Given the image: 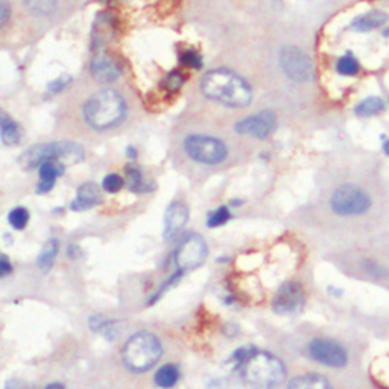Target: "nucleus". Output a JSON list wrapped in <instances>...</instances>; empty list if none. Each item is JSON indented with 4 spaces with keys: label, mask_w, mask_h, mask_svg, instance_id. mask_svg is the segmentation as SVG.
Returning a JSON list of instances; mask_svg holds the SVG:
<instances>
[{
    "label": "nucleus",
    "mask_w": 389,
    "mask_h": 389,
    "mask_svg": "<svg viewBox=\"0 0 389 389\" xmlns=\"http://www.w3.org/2000/svg\"><path fill=\"white\" fill-rule=\"evenodd\" d=\"M204 95L227 107H245L251 100V90L245 81L228 70H213L202 78Z\"/></svg>",
    "instance_id": "1"
},
{
    "label": "nucleus",
    "mask_w": 389,
    "mask_h": 389,
    "mask_svg": "<svg viewBox=\"0 0 389 389\" xmlns=\"http://www.w3.org/2000/svg\"><path fill=\"white\" fill-rule=\"evenodd\" d=\"M240 378L251 389H275L286 377V366L280 357L255 350L239 368Z\"/></svg>",
    "instance_id": "2"
},
{
    "label": "nucleus",
    "mask_w": 389,
    "mask_h": 389,
    "mask_svg": "<svg viewBox=\"0 0 389 389\" xmlns=\"http://www.w3.org/2000/svg\"><path fill=\"white\" fill-rule=\"evenodd\" d=\"M125 116V102L115 90H100L84 104V119L95 129H110Z\"/></svg>",
    "instance_id": "3"
},
{
    "label": "nucleus",
    "mask_w": 389,
    "mask_h": 389,
    "mask_svg": "<svg viewBox=\"0 0 389 389\" xmlns=\"http://www.w3.org/2000/svg\"><path fill=\"white\" fill-rule=\"evenodd\" d=\"M84 149L71 141H52L30 146L20 157V165L26 170L38 169L45 161H59L63 165H76L84 160Z\"/></svg>",
    "instance_id": "4"
},
{
    "label": "nucleus",
    "mask_w": 389,
    "mask_h": 389,
    "mask_svg": "<svg viewBox=\"0 0 389 389\" xmlns=\"http://www.w3.org/2000/svg\"><path fill=\"white\" fill-rule=\"evenodd\" d=\"M163 354L158 337L148 332L132 335L122 350V359L132 373H145L156 366Z\"/></svg>",
    "instance_id": "5"
},
{
    "label": "nucleus",
    "mask_w": 389,
    "mask_h": 389,
    "mask_svg": "<svg viewBox=\"0 0 389 389\" xmlns=\"http://www.w3.org/2000/svg\"><path fill=\"white\" fill-rule=\"evenodd\" d=\"M371 198L364 189L353 186V184H344L337 187L332 198L330 207L332 210L339 214V216H359L365 214L371 209Z\"/></svg>",
    "instance_id": "6"
},
{
    "label": "nucleus",
    "mask_w": 389,
    "mask_h": 389,
    "mask_svg": "<svg viewBox=\"0 0 389 389\" xmlns=\"http://www.w3.org/2000/svg\"><path fill=\"white\" fill-rule=\"evenodd\" d=\"M187 156L202 165H219L227 158L225 143L209 136H190L184 141Z\"/></svg>",
    "instance_id": "7"
},
{
    "label": "nucleus",
    "mask_w": 389,
    "mask_h": 389,
    "mask_svg": "<svg viewBox=\"0 0 389 389\" xmlns=\"http://www.w3.org/2000/svg\"><path fill=\"white\" fill-rule=\"evenodd\" d=\"M207 243L198 234H189L184 238L175 250V263L177 269L182 271L184 274L197 269L201 266L207 257Z\"/></svg>",
    "instance_id": "8"
},
{
    "label": "nucleus",
    "mask_w": 389,
    "mask_h": 389,
    "mask_svg": "<svg viewBox=\"0 0 389 389\" xmlns=\"http://www.w3.org/2000/svg\"><path fill=\"white\" fill-rule=\"evenodd\" d=\"M280 64L284 74L298 83H309L313 78L312 59L298 47H284L280 54Z\"/></svg>",
    "instance_id": "9"
},
{
    "label": "nucleus",
    "mask_w": 389,
    "mask_h": 389,
    "mask_svg": "<svg viewBox=\"0 0 389 389\" xmlns=\"http://www.w3.org/2000/svg\"><path fill=\"white\" fill-rule=\"evenodd\" d=\"M309 356L315 362L329 368H344L348 364V353L344 345L325 337H316L309 344Z\"/></svg>",
    "instance_id": "10"
},
{
    "label": "nucleus",
    "mask_w": 389,
    "mask_h": 389,
    "mask_svg": "<svg viewBox=\"0 0 389 389\" xmlns=\"http://www.w3.org/2000/svg\"><path fill=\"white\" fill-rule=\"evenodd\" d=\"M306 304V292L296 281L284 283L274 295L272 309L279 315H295L301 312Z\"/></svg>",
    "instance_id": "11"
},
{
    "label": "nucleus",
    "mask_w": 389,
    "mask_h": 389,
    "mask_svg": "<svg viewBox=\"0 0 389 389\" xmlns=\"http://www.w3.org/2000/svg\"><path fill=\"white\" fill-rule=\"evenodd\" d=\"M277 125V119L271 111H262L259 115H252L247 119L240 120L236 125L239 134H245L255 139H266L271 136V132Z\"/></svg>",
    "instance_id": "12"
},
{
    "label": "nucleus",
    "mask_w": 389,
    "mask_h": 389,
    "mask_svg": "<svg viewBox=\"0 0 389 389\" xmlns=\"http://www.w3.org/2000/svg\"><path fill=\"white\" fill-rule=\"evenodd\" d=\"M189 221V209L182 201H173L169 204L165 213V239H170L182 230Z\"/></svg>",
    "instance_id": "13"
},
{
    "label": "nucleus",
    "mask_w": 389,
    "mask_h": 389,
    "mask_svg": "<svg viewBox=\"0 0 389 389\" xmlns=\"http://www.w3.org/2000/svg\"><path fill=\"white\" fill-rule=\"evenodd\" d=\"M100 202H102L100 189L95 182H86L83 186H79L75 199L70 204V209L74 211L90 210L99 206Z\"/></svg>",
    "instance_id": "14"
},
{
    "label": "nucleus",
    "mask_w": 389,
    "mask_h": 389,
    "mask_svg": "<svg viewBox=\"0 0 389 389\" xmlns=\"http://www.w3.org/2000/svg\"><path fill=\"white\" fill-rule=\"evenodd\" d=\"M91 71H93V76L100 83H112V81H116L120 76V67L116 61H112V58L104 52L95 57L93 63H91Z\"/></svg>",
    "instance_id": "15"
},
{
    "label": "nucleus",
    "mask_w": 389,
    "mask_h": 389,
    "mask_svg": "<svg viewBox=\"0 0 389 389\" xmlns=\"http://www.w3.org/2000/svg\"><path fill=\"white\" fill-rule=\"evenodd\" d=\"M64 166L63 163L59 161H45L38 166V175H40V182L37 184V192L38 193H47L52 190L55 186L57 180L64 173Z\"/></svg>",
    "instance_id": "16"
},
{
    "label": "nucleus",
    "mask_w": 389,
    "mask_h": 389,
    "mask_svg": "<svg viewBox=\"0 0 389 389\" xmlns=\"http://www.w3.org/2000/svg\"><path fill=\"white\" fill-rule=\"evenodd\" d=\"M288 389H333L329 378L321 374H301L294 377Z\"/></svg>",
    "instance_id": "17"
},
{
    "label": "nucleus",
    "mask_w": 389,
    "mask_h": 389,
    "mask_svg": "<svg viewBox=\"0 0 389 389\" xmlns=\"http://www.w3.org/2000/svg\"><path fill=\"white\" fill-rule=\"evenodd\" d=\"M388 22V16L382 11H371L364 16L356 17L352 22V29L356 33H366V30H371L376 28H381Z\"/></svg>",
    "instance_id": "18"
},
{
    "label": "nucleus",
    "mask_w": 389,
    "mask_h": 389,
    "mask_svg": "<svg viewBox=\"0 0 389 389\" xmlns=\"http://www.w3.org/2000/svg\"><path fill=\"white\" fill-rule=\"evenodd\" d=\"M180 368L173 364L163 365L158 368V371L153 376V381H156V385L163 388V389H170L175 386L180 381Z\"/></svg>",
    "instance_id": "19"
},
{
    "label": "nucleus",
    "mask_w": 389,
    "mask_h": 389,
    "mask_svg": "<svg viewBox=\"0 0 389 389\" xmlns=\"http://www.w3.org/2000/svg\"><path fill=\"white\" fill-rule=\"evenodd\" d=\"M58 250H59V242L57 239H50L45 243V247L40 251L38 257H37V265L38 268L42 271H49L52 268L54 260L57 259L58 255Z\"/></svg>",
    "instance_id": "20"
},
{
    "label": "nucleus",
    "mask_w": 389,
    "mask_h": 389,
    "mask_svg": "<svg viewBox=\"0 0 389 389\" xmlns=\"http://www.w3.org/2000/svg\"><path fill=\"white\" fill-rule=\"evenodd\" d=\"M385 110V102L381 98H366L356 107V115L359 117H371Z\"/></svg>",
    "instance_id": "21"
},
{
    "label": "nucleus",
    "mask_w": 389,
    "mask_h": 389,
    "mask_svg": "<svg viewBox=\"0 0 389 389\" xmlns=\"http://www.w3.org/2000/svg\"><path fill=\"white\" fill-rule=\"evenodd\" d=\"M127 180H128V187L132 192L145 193V192L151 190V187L148 186V182L145 181V177H143L141 170L136 166H129L127 169Z\"/></svg>",
    "instance_id": "22"
},
{
    "label": "nucleus",
    "mask_w": 389,
    "mask_h": 389,
    "mask_svg": "<svg viewBox=\"0 0 389 389\" xmlns=\"http://www.w3.org/2000/svg\"><path fill=\"white\" fill-rule=\"evenodd\" d=\"M2 141L8 146L17 145L20 141V129L13 119L6 115L2 116Z\"/></svg>",
    "instance_id": "23"
},
{
    "label": "nucleus",
    "mask_w": 389,
    "mask_h": 389,
    "mask_svg": "<svg viewBox=\"0 0 389 389\" xmlns=\"http://www.w3.org/2000/svg\"><path fill=\"white\" fill-rule=\"evenodd\" d=\"M336 70L337 74L342 76H354L361 71V64L352 54H347L342 58L337 59Z\"/></svg>",
    "instance_id": "24"
},
{
    "label": "nucleus",
    "mask_w": 389,
    "mask_h": 389,
    "mask_svg": "<svg viewBox=\"0 0 389 389\" xmlns=\"http://www.w3.org/2000/svg\"><path fill=\"white\" fill-rule=\"evenodd\" d=\"M255 350H257V348L252 345H245V347L238 348V350L228 357L227 365L231 368L233 371H239V368L243 365V362L247 361Z\"/></svg>",
    "instance_id": "25"
},
{
    "label": "nucleus",
    "mask_w": 389,
    "mask_h": 389,
    "mask_svg": "<svg viewBox=\"0 0 389 389\" xmlns=\"http://www.w3.org/2000/svg\"><path fill=\"white\" fill-rule=\"evenodd\" d=\"M231 219V211L227 206H221L209 213L207 216V225L210 228H218L227 223Z\"/></svg>",
    "instance_id": "26"
},
{
    "label": "nucleus",
    "mask_w": 389,
    "mask_h": 389,
    "mask_svg": "<svg viewBox=\"0 0 389 389\" xmlns=\"http://www.w3.org/2000/svg\"><path fill=\"white\" fill-rule=\"evenodd\" d=\"M8 222L14 230H25L29 222V210L26 207H16L8 214Z\"/></svg>",
    "instance_id": "27"
},
{
    "label": "nucleus",
    "mask_w": 389,
    "mask_h": 389,
    "mask_svg": "<svg viewBox=\"0 0 389 389\" xmlns=\"http://www.w3.org/2000/svg\"><path fill=\"white\" fill-rule=\"evenodd\" d=\"M182 275H184V272H182V271H180V269H177L175 272H173V274L170 275V277H169L165 283H163V284L160 286V288L157 289V292L151 296V300L148 301V304H149V306L156 304V303L161 298V296L165 295V294H166V292L172 288L173 284H175V283H178V281H180V279L182 277Z\"/></svg>",
    "instance_id": "28"
},
{
    "label": "nucleus",
    "mask_w": 389,
    "mask_h": 389,
    "mask_svg": "<svg viewBox=\"0 0 389 389\" xmlns=\"http://www.w3.org/2000/svg\"><path fill=\"white\" fill-rule=\"evenodd\" d=\"M122 187H124V178L117 173H108V175L102 181V189L108 193H117Z\"/></svg>",
    "instance_id": "29"
},
{
    "label": "nucleus",
    "mask_w": 389,
    "mask_h": 389,
    "mask_svg": "<svg viewBox=\"0 0 389 389\" xmlns=\"http://www.w3.org/2000/svg\"><path fill=\"white\" fill-rule=\"evenodd\" d=\"M29 9L35 14H47L54 9L55 0H26Z\"/></svg>",
    "instance_id": "30"
},
{
    "label": "nucleus",
    "mask_w": 389,
    "mask_h": 389,
    "mask_svg": "<svg viewBox=\"0 0 389 389\" xmlns=\"http://www.w3.org/2000/svg\"><path fill=\"white\" fill-rule=\"evenodd\" d=\"M206 389H238V386L234 385V382L230 381V378L216 377L207 382Z\"/></svg>",
    "instance_id": "31"
},
{
    "label": "nucleus",
    "mask_w": 389,
    "mask_h": 389,
    "mask_svg": "<svg viewBox=\"0 0 389 389\" xmlns=\"http://www.w3.org/2000/svg\"><path fill=\"white\" fill-rule=\"evenodd\" d=\"M108 324H110V321L107 318H104V316H102V315L91 316L90 321H88L90 329L93 330L95 333H104L105 329L108 327Z\"/></svg>",
    "instance_id": "32"
},
{
    "label": "nucleus",
    "mask_w": 389,
    "mask_h": 389,
    "mask_svg": "<svg viewBox=\"0 0 389 389\" xmlns=\"http://www.w3.org/2000/svg\"><path fill=\"white\" fill-rule=\"evenodd\" d=\"M182 81H184V78L178 74V71H172V74H169L166 76V79L163 81V86H165L168 90L173 91L182 86Z\"/></svg>",
    "instance_id": "33"
},
{
    "label": "nucleus",
    "mask_w": 389,
    "mask_h": 389,
    "mask_svg": "<svg viewBox=\"0 0 389 389\" xmlns=\"http://www.w3.org/2000/svg\"><path fill=\"white\" fill-rule=\"evenodd\" d=\"M181 63L186 66H190V67H197V69L202 66L201 57L197 52H193V50H186V52L181 55Z\"/></svg>",
    "instance_id": "34"
},
{
    "label": "nucleus",
    "mask_w": 389,
    "mask_h": 389,
    "mask_svg": "<svg viewBox=\"0 0 389 389\" xmlns=\"http://www.w3.org/2000/svg\"><path fill=\"white\" fill-rule=\"evenodd\" d=\"M4 389H38V388L22 381V378H11V381L6 382Z\"/></svg>",
    "instance_id": "35"
},
{
    "label": "nucleus",
    "mask_w": 389,
    "mask_h": 389,
    "mask_svg": "<svg viewBox=\"0 0 389 389\" xmlns=\"http://www.w3.org/2000/svg\"><path fill=\"white\" fill-rule=\"evenodd\" d=\"M11 272H13V265L9 262L8 255L2 254L0 255V275H2V277H8Z\"/></svg>",
    "instance_id": "36"
},
{
    "label": "nucleus",
    "mask_w": 389,
    "mask_h": 389,
    "mask_svg": "<svg viewBox=\"0 0 389 389\" xmlns=\"http://www.w3.org/2000/svg\"><path fill=\"white\" fill-rule=\"evenodd\" d=\"M69 83H70V78H69V76H63V78L57 79L55 83L50 84V86H49V90H50V91H58V90H63V88H64Z\"/></svg>",
    "instance_id": "37"
},
{
    "label": "nucleus",
    "mask_w": 389,
    "mask_h": 389,
    "mask_svg": "<svg viewBox=\"0 0 389 389\" xmlns=\"http://www.w3.org/2000/svg\"><path fill=\"white\" fill-rule=\"evenodd\" d=\"M67 254H69L70 259H78V257H81V254H83V251H81L79 247H76V245H70Z\"/></svg>",
    "instance_id": "38"
},
{
    "label": "nucleus",
    "mask_w": 389,
    "mask_h": 389,
    "mask_svg": "<svg viewBox=\"0 0 389 389\" xmlns=\"http://www.w3.org/2000/svg\"><path fill=\"white\" fill-rule=\"evenodd\" d=\"M45 389H66V386L59 382H52V383H49Z\"/></svg>",
    "instance_id": "39"
},
{
    "label": "nucleus",
    "mask_w": 389,
    "mask_h": 389,
    "mask_svg": "<svg viewBox=\"0 0 389 389\" xmlns=\"http://www.w3.org/2000/svg\"><path fill=\"white\" fill-rule=\"evenodd\" d=\"M6 18H8V8H6V4L2 2V23L6 22Z\"/></svg>",
    "instance_id": "40"
},
{
    "label": "nucleus",
    "mask_w": 389,
    "mask_h": 389,
    "mask_svg": "<svg viewBox=\"0 0 389 389\" xmlns=\"http://www.w3.org/2000/svg\"><path fill=\"white\" fill-rule=\"evenodd\" d=\"M383 152L389 157V139L385 140V143H383Z\"/></svg>",
    "instance_id": "41"
},
{
    "label": "nucleus",
    "mask_w": 389,
    "mask_h": 389,
    "mask_svg": "<svg viewBox=\"0 0 389 389\" xmlns=\"http://www.w3.org/2000/svg\"><path fill=\"white\" fill-rule=\"evenodd\" d=\"M128 156H129V157H136V156H137V153H136V149L129 148V149H128Z\"/></svg>",
    "instance_id": "42"
},
{
    "label": "nucleus",
    "mask_w": 389,
    "mask_h": 389,
    "mask_svg": "<svg viewBox=\"0 0 389 389\" xmlns=\"http://www.w3.org/2000/svg\"><path fill=\"white\" fill-rule=\"evenodd\" d=\"M383 35H388V37H389V29H385V30H383Z\"/></svg>",
    "instance_id": "43"
}]
</instances>
